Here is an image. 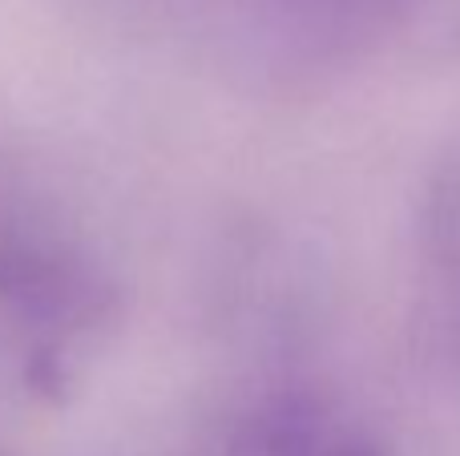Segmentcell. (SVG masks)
<instances>
[]
</instances>
